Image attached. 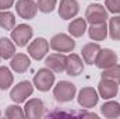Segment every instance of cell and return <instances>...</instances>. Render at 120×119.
<instances>
[{
    "mask_svg": "<svg viewBox=\"0 0 120 119\" xmlns=\"http://www.w3.org/2000/svg\"><path fill=\"white\" fill-rule=\"evenodd\" d=\"M24 114L30 119H38L42 118L45 114V105L39 98H31L25 102L24 107Z\"/></svg>",
    "mask_w": 120,
    "mask_h": 119,
    "instance_id": "obj_11",
    "label": "cell"
},
{
    "mask_svg": "<svg viewBox=\"0 0 120 119\" xmlns=\"http://www.w3.org/2000/svg\"><path fill=\"white\" fill-rule=\"evenodd\" d=\"M13 81H14V77L11 70L6 66H1L0 67V90H8L13 86Z\"/></svg>",
    "mask_w": 120,
    "mask_h": 119,
    "instance_id": "obj_22",
    "label": "cell"
},
{
    "mask_svg": "<svg viewBox=\"0 0 120 119\" xmlns=\"http://www.w3.org/2000/svg\"><path fill=\"white\" fill-rule=\"evenodd\" d=\"M109 31H108V25L106 23H101V24H91V27L88 28V35L92 41L101 42L105 41L108 36Z\"/></svg>",
    "mask_w": 120,
    "mask_h": 119,
    "instance_id": "obj_18",
    "label": "cell"
},
{
    "mask_svg": "<svg viewBox=\"0 0 120 119\" xmlns=\"http://www.w3.org/2000/svg\"><path fill=\"white\" fill-rule=\"evenodd\" d=\"M0 116H1V112H0Z\"/></svg>",
    "mask_w": 120,
    "mask_h": 119,
    "instance_id": "obj_30",
    "label": "cell"
},
{
    "mask_svg": "<svg viewBox=\"0 0 120 119\" xmlns=\"http://www.w3.org/2000/svg\"><path fill=\"white\" fill-rule=\"evenodd\" d=\"M14 0H0V10H8L10 7H13Z\"/></svg>",
    "mask_w": 120,
    "mask_h": 119,
    "instance_id": "obj_29",
    "label": "cell"
},
{
    "mask_svg": "<svg viewBox=\"0 0 120 119\" xmlns=\"http://www.w3.org/2000/svg\"><path fill=\"white\" fill-rule=\"evenodd\" d=\"M98 99H99V94H98V91L94 87H84V88H81L80 92H78V97H77L78 104L82 108H85V109L94 108L98 104Z\"/></svg>",
    "mask_w": 120,
    "mask_h": 119,
    "instance_id": "obj_7",
    "label": "cell"
},
{
    "mask_svg": "<svg viewBox=\"0 0 120 119\" xmlns=\"http://www.w3.org/2000/svg\"><path fill=\"white\" fill-rule=\"evenodd\" d=\"M87 28V20L82 18V17H78V18H74L70 24H68V32L71 36L74 38H80L85 34Z\"/></svg>",
    "mask_w": 120,
    "mask_h": 119,
    "instance_id": "obj_19",
    "label": "cell"
},
{
    "mask_svg": "<svg viewBox=\"0 0 120 119\" xmlns=\"http://www.w3.org/2000/svg\"><path fill=\"white\" fill-rule=\"evenodd\" d=\"M15 11L21 18L32 20L38 13V4L34 0H17Z\"/></svg>",
    "mask_w": 120,
    "mask_h": 119,
    "instance_id": "obj_9",
    "label": "cell"
},
{
    "mask_svg": "<svg viewBox=\"0 0 120 119\" xmlns=\"http://www.w3.org/2000/svg\"><path fill=\"white\" fill-rule=\"evenodd\" d=\"M80 11V4L77 0H60L59 16L63 20H71L77 17Z\"/></svg>",
    "mask_w": 120,
    "mask_h": 119,
    "instance_id": "obj_12",
    "label": "cell"
},
{
    "mask_svg": "<svg viewBox=\"0 0 120 119\" xmlns=\"http://www.w3.org/2000/svg\"><path fill=\"white\" fill-rule=\"evenodd\" d=\"M36 4H38V10L41 13L48 14V13H52L55 10V7L57 4V0H38Z\"/></svg>",
    "mask_w": 120,
    "mask_h": 119,
    "instance_id": "obj_27",
    "label": "cell"
},
{
    "mask_svg": "<svg viewBox=\"0 0 120 119\" xmlns=\"http://www.w3.org/2000/svg\"><path fill=\"white\" fill-rule=\"evenodd\" d=\"M108 18V10L102 4H90L85 10V20L90 24L106 23Z\"/></svg>",
    "mask_w": 120,
    "mask_h": 119,
    "instance_id": "obj_6",
    "label": "cell"
},
{
    "mask_svg": "<svg viewBox=\"0 0 120 119\" xmlns=\"http://www.w3.org/2000/svg\"><path fill=\"white\" fill-rule=\"evenodd\" d=\"M102 79H106V80H112L115 83L120 84V64H113L108 69H103L102 74H101Z\"/></svg>",
    "mask_w": 120,
    "mask_h": 119,
    "instance_id": "obj_24",
    "label": "cell"
},
{
    "mask_svg": "<svg viewBox=\"0 0 120 119\" xmlns=\"http://www.w3.org/2000/svg\"><path fill=\"white\" fill-rule=\"evenodd\" d=\"M105 6H106L108 11H110L113 14L120 13V0H105Z\"/></svg>",
    "mask_w": 120,
    "mask_h": 119,
    "instance_id": "obj_28",
    "label": "cell"
},
{
    "mask_svg": "<svg viewBox=\"0 0 120 119\" xmlns=\"http://www.w3.org/2000/svg\"><path fill=\"white\" fill-rule=\"evenodd\" d=\"M0 27L7 31H11L15 27V16L7 10L0 11Z\"/></svg>",
    "mask_w": 120,
    "mask_h": 119,
    "instance_id": "obj_23",
    "label": "cell"
},
{
    "mask_svg": "<svg viewBox=\"0 0 120 119\" xmlns=\"http://www.w3.org/2000/svg\"><path fill=\"white\" fill-rule=\"evenodd\" d=\"M50 48L56 52L60 53H67V52H73L75 48V41L67 35V34H56L55 36H52L50 39Z\"/></svg>",
    "mask_w": 120,
    "mask_h": 119,
    "instance_id": "obj_3",
    "label": "cell"
},
{
    "mask_svg": "<svg viewBox=\"0 0 120 119\" xmlns=\"http://www.w3.org/2000/svg\"><path fill=\"white\" fill-rule=\"evenodd\" d=\"M101 51V46L98 42H90V44H85L81 49V55H82V59L85 63L88 64H94L95 59H96V55L98 52Z\"/></svg>",
    "mask_w": 120,
    "mask_h": 119,
    "instance_id": "obj_17",
    "label": "cell"
},
{
    "mask_svg": "<svg viewBox=\"0 0 120 119\" xmlns=\"http://www.w3.org/2000/svg\"><path fill=\"white\" fill-rule=\"evenodd\" d=\"M77 88L73 83L67 81V80H61L59 81L55 88H53V95L59 102H70L73 101V98L75 97Z\"/></svg>",
    "mask_w": 120,
    "mask_h": 119,
    "instance_id": "obj_2",
    "label": "cell"
},
{
    "mask_svg": "<svg viewBox=\"0 0 120 119\" xmlns=\"http://www.w3.org/2000/svg\"><path fill=\"white\" fill-rule=\"evenodd\" d=\"M32 92H34V84H31L30 81H20L17 86L11 88L10 98L15 104H21L27 101V98L32 95Z\"/></svg>",
    "mask_w": 120,
    "mask_h": 119,
    "instance_id": "obj_5",
    "label": "cell"
},
{
    "mask_svg": "<svg viewBox=\"0 0 120 119\" xmlns=\"http://www.w3.org/2000/svg\"><path fill=\"white\" fill-rule=\"evenodd\" d=\"M34 87L38 88L39 91H49V90L53 87L55 84V74L48 67H43V69H39L35 76H34Z\"/></svg>",
    "mask_w": 120,
    "mask_h": 119,
    "instance_id": "obj_1",
    "label": "cell"
},
{
    "mask_svg": "<svg viewBox=\"0 0 120 119\" xmlns=\"http://www.w3.org/2000/svg\"><path fill=\"white\" fill-rule=\"evenodd\" d=\"M119 92V84L112 81V80H106V79H101L99 84H98V94L101 98L103 99H112L117 95Z\"/></svg>",
    "mask_w": 120,
    "mask_h": 119,
    "instance_id": "obj_13",
    "label": "cell"
},
{
    "mask_svg": "<svg viewBox=\"0 0 120 119\" xmlns=\"http://www.w3.org/2000/svg\"><path fill=\"white\" fill-rule=\"evenodd\" d=\"M101 112L105 118H117L120 116V104L117 101H108L101 107Z\"/></svg>",
    "mask_w": 120,
    "mask_h": 119,
    "instance_id": "obj_21",
    "label": "cell"
},
{
    "mask_svg": "<svg viewBox=\"0 0 120 119\" xmlns=\"http://www.w3.org/2000/svg\"><path fill=\"white\" fill-rule=\"evenodd\" d=\"M31 66V60L30 58L25 55V53H15L13 58H11V62H10V67L15 71V73H25Z\"/></svg>",
    "mask_w": 120,
    "mask_h": 119,
    "instance_id": "obj_16",
    "label": "cell"
},
{
    "mask_svg": "<svg viewBox=\"0 0 120 119\" xmlns=\"http://www.w3.org/2000/svg\"><path fill=\"white\" fill-rule=\"evenodd\" d=\"M15 55V44L13 39L0 38V58L1 59H11Z\"/></svg>",
    "mask_w": 120,
    "mask_h": 119,
    "instance_id": "obj_20",
    "label": "cell"
},
{
    "mask_svg": "<svg viewBox=\"0 0 120 119\" xmlns=\"http://www.w3.org/2000/svg\"><path fill=\"white\" fill-rule=\"evenodd\" d=\"M84 70V62L77 53H70L67 56L66 63V73L68 76H78Z\"/></svg>",
    "mask_w": 120,
    "mask_h": 119,
    "instance_id": "obj_15",
    "label": "cell"
},
{
    "mask_svg": "<svg viewBox=\"0 0 120 119\" xmlns=\"http://www.w3.org/2000/svg\"><path fill=\"white\" fill-rule=\"evenodd\" d=\"M116 63H117V55H116V52H113L109 48H105V49L101 48V51L98 52L96 59H95V66L96 67H99V69L103 70V69H108V67H110V66H113Z\"/></svg>",
    "mask_w": 120,
    "mask_h": 119,
    "instance_id": "obj_10",
    "label": "cell"
},
{
    "mask_svg": "<svg viewBox=\"0 0 120 119\" xmlns=\"http://www.w3.org/2000/svg\"><path fill=\"white\" fill-rule=\"evenodd\" d=\"M0 59H1V58H0Z\"/></svg>",
    "mask_w": 120,
    "mask_h": 119,
    "instance_id": "obj_31",
    "label": "cell"
},
{
    "mask_svg": "<svg viewBox=\"0 0 120 119\" xmlns=\"http://www.w3.org/2000/svg\"><path fill=\"white\" fill-rule=\"evenodd\" d=\"M66 63H67V56L63 53H52L45 59V66L50 69L53 73H61L66 71Z\"/></svg>",
    "mask_w": 120,
    "mask_h": 119,
    "instance_id": "obj_14",
    "label": "cell"
},
{
    "mask_svg": "<svg viewBox=\"0 0 120 119\" xmlns=\"http://www.w3.org/2000/svg\"><path fill=\"white\" fill-rule=\"evenodd\" d=\"M49 52V42L45 38H36L28 45V53L32 59H43Z\"/></svg>",
    "mask_w": 120,
    "mask_h": 119,
    "instance_id": "obj_8",
    "label": "cell"
},
{
    "mask_svg": "<svg viewBox=\"0 0 120 119\" xmlns=\"http://www.w3.org/2000/svg\"><path fill=\"white\" fill-rule=\"evenodd\" d=\"M6 116L8 119H22L25 116L24 114V109L20 108L17 104L15 105H8L7 109H6Z\"/></svg>",
    "mask_w": 120,
    "mask_h": 119,
    "instance_id": "obj_26",
    "label": "cell"
},
{
    "mask_svg": "<svg viewBox=\"0 0 120 119\" xmlns=\"http://www.w3.org/2000/svg\"><path fill=\"white\" fill-rule=\"evenodd\" d=\"M108 31H109V35L113 41H120V16L115 14V17H112L109 20Z\"/></svg>",
    "mask_w": 120,
    "mask_h": 119,
    "instance_id": "obj_25",
    "label": "cell"
},
{
    "mask_svg": "<svg viewBox=\"0 0 120 119\" xmlns=\"http://www.w3.org/2000/svg\"><path fill=\"white\" fill-rule=\"evenodd\" d=\"M34 35V30L31 25L27 24H18L11 30V39L17 46H27Z\"/></svg>",
    "mask_w": 120,
    "mask_h": 119,
    "instance_id": "obj_4",
    "label": "cell"
}]
</instances>
